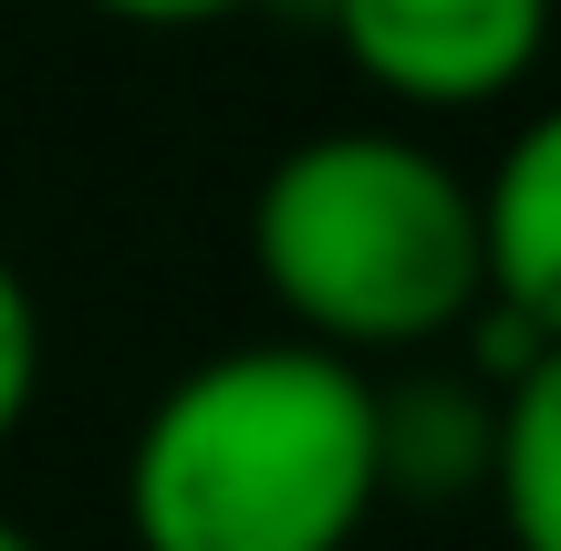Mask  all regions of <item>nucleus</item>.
Segmentation results:
<instances>
[{
  "mask_svg": "<svg viewBox=\"0 0 561 551\" xmlns=\"http://www.w3.org/2000/svg\"><path fill=\"white\" fill-rule=\"evenodd\" d=\"M375 510V365L301 333L187 365L125 437L136 551H354Z\"/></svg>",
  "mask_w": 561,
  "mask_h": 551,
  "instance_id": "nucleus-1",
  "label": "nucleus"
},
{
  "mask_svg": "<svg viewBox=\"0 0 561 551\" xmlns=\"http://www.w3.org/2000/svg\"><path fill=\"white\" fill-rule=\"evenodd\" d=\"M250 271L301 344L354 365L426 354L489 302L479 177L405 125H322L250 187Z\"/></svg>",
  "mask_w": 561,
  "mask_h": 551,
  "instance_id": "nucleus-2",
  "label": "nucleus"
},
{
  "mask_svg": "<svg viewBox=\"0 0 561 551\" xmlns=\"http://www.w3.org/2000/svg\"><path fill=\"white\" fill-rule=\"evenodd\" d=\"M561 0H322V32L405 115H489L551 53Z\"/></svg>",
  "mask_w": 561,
  "mask_h": 551,
  "instance_id": "nucleus-3",
  "label": "nucleus"
},
{
  "mask_svg": "<svg viewBox=\"0 0 561 551\" xmlns=\"http://www.w3.org/2000/svg\"><path fill=\"white\" fill-rule=\"evenodd\" d=\"M479 261H489V302L510 323H530L541 344H561V94L541 115L510 125V146L479 177Z\"/></svg>",
  "mask_w": 561,
  "mask_h": 551,
  "instance_id": "nucleus-4",
  "label": "nucleus"
},
{
  "mask_svg": "<svg viewBox=\"0 0 561 551\" xmlns=\"http://www.w3.org/2000/svg\"><path fill=\"white\" fill-rule=\"evenodd\" d=\"M489 510L510 551H561V344H530L489 386Z\"/></svg>",
  "mask_w": 561,
  "mask_h": 551,
  "instance_id": "nucleus-5",
  "label": "nucleus"
},
{
  "mask_svg": "<svg viewBox=\"0 0 561 551\" xmlns=\"http://www.w3.org/2000/svg\"><path fill=\"white\" fill-rule=\"evenodd\" d=\"M375 448H385V500L479 490L489 479V386H458V375L375 386Z\"/></svg>",
  "mask_w": 561,
  "mask_h": 551,
  "instance_id": "nucleus-6",
  "label": "nucleus"
},
{
  "mask_svg": "<svg viewBox=\"0 0 561 551\" xmlns=\"http://www.w3.org/2000/svg\"><path fill=\"white\" fill-rule=\"evenodd\" d=\"M32 406H42V302L21 282V261L0 250V448L32 427Z\"/></svg>",
  "mask_w": 561,
  "mask_h": 551,
  "instance_id": "nucleus-7",
  "label": "nucleus"
},
{
  "mask_svg": "<svg viewBox=\"0 0 561 551\" xmlns=\"http://www.w3.org/2000/svg\"><path fill=\"white\" fill-rule=\"evenodd\" d=\"M83 11L125 21V32H208V21H240L261 0H83Z\"/></svg>",
  "mask_w": 561,
  "mask_h": 551,
  "instance_id": "nucleus-8",
  "label": "nucleus"
},
{
  "mask_svg": "<svg viewBox=\"0 0 561 551\" xmlns=\"http://www.w3.org/2000/svg\"><path fill=\"white\" fill-rule=\"evenodd\" d=\"M0 551H42V531H21V520L0 510Z\"/></svg>",
  "mask_w": 561,
  "mask_h": 551,
  "instance_id": "nucleus-9",
  "label": "nucleus"
}]
</instances>
